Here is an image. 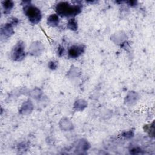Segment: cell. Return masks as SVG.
<instances>
[{
	"label": "cell",
	"instance_id": "obj_1",
	"mask_svg": "<svg viewBox=\"0 0 155 155\" xmlns=\"http://www.w3.org/2000/svg\"><path fill=\"white\" fill-rule=\"evenodd\" d=\"M56 12L64 16H72L78 14L81 8L77 5H70L67 2H61L56 6Z\"/></svg>",
	"mask_w": 155,
	"mask_h": 155
},
{
	"label": "cell",
	"instance_id": "obj_2",
	"mask_svg": "<svg viewBox=\"0 0 155 155\" xmlns=\"http://www.w3.org/2000/svg\"><path fill=\"white\" fill-rule=\"evenodd\" d=\"M25 13L28 19L33 24L38 23L41 18V14L38 8L35 6L29 5L25 8Z\"/></svg>",
	"mask_w": 155,
	"mask_h": 155
},
{
	"label": "cell",
	"instance_id": "obj_3",
	"mask_svg": "<svg viewBox=\"0 0 155 155\" xmlns=\"http://www.w3.org/2000/svg\"><path fill=\"white\" fill-rule=\"evenodd\" d=\"M83 52L82 46H73L69 50V55L72 58L79 56Z\"/></svg>",
	"mask_w": 155,
	"mask_h": 155
},
{
	"label": "cell",
	"instance_id": "obj_4",
	"mask_svg": "<svg viewBox=\"0 0 155 155\" xmlns=\"http://www.w3.org/2000/svg\"><path fill=\"white\" fill-rule=\"evenodd\" d=\"M23 47L22 45V44H18V45H16V47L14 49V51H13V58L15 59H22L24 56V50H23Z\"/></svg>",
	"mask_w": 155,
	"mask_h": 155
},
{
	"label": "cell",
	"instance_id": "obj_5",
	"mask_svg": "<svg viewBox=\"0 0 155 155\" xmlns=\"http://www.w3.org/2000/svg\"><path fill=\"white\" fill-rule=\"evenodd\" d=\"M48 22L50 25L55 26L59 22V18L56 15H52L48 18Z\"/></svg>",
	"mask_w": 155,
	"mask_h": 155
},
{
	"label": "cell",
	"instance_id": "obj_6",
	"mask_svg": "<svg viewBox=\"0 0 155 155\" xmlns=\"http://www.w3.org/2000/svg\"><path fill=\"white\" fill-rule=\"evenodd\" d=\"M3 6L5 11H9L13 6V3L12 1H7L3 2Z\"/></svg>",
	"mask_w": 155,
	"mask_h": 155
},
{
	"label": "cell",
	"instance_id": "obj_7",
	"mask_svg": "<svg viewBox=\"0 0 155 155\" xmlns=\"http://www.w3.org/2000/svg\"><path fill=\"white\" fill-rule=\"evenodd\" d=\"M68 25L72 30H76V28H77L76 23V22L73 19H72L71 21H69V23H68Z\"/></svg>",
	"mask_w": 155,
	"mask_h": 155
}]
</instances>
